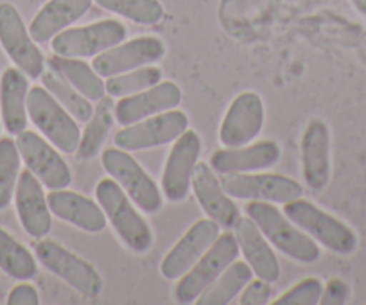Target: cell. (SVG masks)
I'll use <instances>...</instances> for the list:
<instances>
[{
    "mask_svg": "<svg viewBox=\"0 0 366 305\" xmlns=\"http://www.w3.org/2000/svg\"><path fill=\"white\" fill-rule=\"evenodd\" d=\"M96 199L104 210L108 224L115 230L121 243L133 254H146L154 243L153 230L144 219L139 206L114 178H103L96 185Z\"/></svg>",
    "mask_w": 366,
    "mask_h": 305,
    "instance_id": "obj_1",
    "label": "cell"
},
{
    "mask_svg": "<svg viewBox=\"0 0 366 305\" xmlns=\"http://www.w3.org/2000/svg\"><path fill=\"white\" fill-rule=\"evenodd\" d=\"M246 216L255 221L271 246L302 264H315L322 255L320 244L297 226L286 214L269 201H249Z\"/></svg>",
    "mask_w": 366,
    "mask_h": 305,
    "instance_id": "obj_2",
    "label": "cell"
},
{
    "mask_svg": "<svg viewBox=\"0 0 366 305\" xmlns=\"http://www.w3.org/2000/svg\"><path fill=\"white\" fill-rule=\"evenodd\" d=\"M284 214L309 237L332 254L350 257L357 251L359 237L354 228L316 203L298 198L284 205Z\"/></svg>",
    "mask_w": 366,
    "mask_h": 305,
    "instance_id": "obj_3",
    "label": "cell"
},
{
    "mask_svg": "<svg viewBox=\"0 0 366 305\" xmlns=\"http://www.w3.org/2000/svg\"><path fill=\"white\" fill-rule=\"evenodd\" d=\"M101 164L108 176L114 178L144 214H157L164 206V194L157 181L137 162L129 151L107 147L101 151Z\"/></svg>",
    "mask_w": 366,
    "mask_h": 305,
    "instance_id": "obj_4",
    "label": "cell"
},
{
    "mask_svg": "<svg viewBox=\"0 0 366 305\" xmlns=\"http://www.w3.org/2000/svg\"><path fill=\"white\" fill-rule=\"evenodd\" d=\"M34 255L47 271L69 284L81 296L97 298L103 293L104 280L96 266L56 241L40 239L34 246Z\"/></svg>",
    "mask_w": 366,
    "mask_h": 305,
    "instance_id": "obj_5",
    "label": "cell"
},
{
    "mask_svg": "<svg viewBox=\"0 0 366 305\" xmlns=\"http://www.w3.org/2000/svg\"><path fill=\"white\" fill-rule=\"evenodd\" d=\"M27 115L38 131L61 153H76L81 140L79 122L54 99L45 86H33L27 94Z\"/></svg>",
    "mask_w": 366,
    "mask_h": 305,
    "instance_id": "obj_6",
    "label": "cell"
},
{
    "mask_svg": "<svg viewBox=\"0 0 366 305\" xmlns=\"http://www.w3.org/2000/svg\"><path fill=\"white\" fill-rule=\"evenodd\" d=\"M239 257L237 239L232 232L219 234L212 246L196 261V264L174 286V300L178 304H196L199 294Z\"/></svg>",
    "mask_w": 366,
    "mask_h": 305,
    "instance_id": "obj_7",
    "label": "cell"
},
{
    "mask_svg": "<svg viewBox=\"0 0 366 305\" xmlns=\"http://www.w3.org/2000/svg\"><path fill=\"white\" fill-rule=\"evenodd\" d=\"M0 47L27 78H41L47 59L31 36L29 27L24 22L20 11L11 2H0Z\"/></svg>",
    "mask_w": 366,
    "mask_h": 305,
    "instance_id": "obj_8",
    "label": "cell"
},
{
    "mask_svg": "<svg viewBox=\"0 0 366 305\" xmlns=\"http://www.w3.org/2000/svg\"><path fill=\"white\" fill-rule=\"evenodd\" d=\"M128 36V29L119 20L107 19L83 27H69L51 40L54 54L66 58H96L115 47Z\"/></svg>",
    "mask_w": 366,
    "mask_h": 305,
    "instance_id": "obj_9",
    "label": "cell"
},
{
    "mask_svg": "<svg viewBox=\"0 0 366 305\" xmlns=\"http://www.w3.org/2000/svg\"><path fill=\"white\" fill-rule=\"evenodd\" d=\"M16 147L26 169H29L49 191L66 189L72 184V171L61 156V151L44 135L24 129L16 135Z\"/></svg>",
    "mask_w": 366,
    "mask_h": 305,
    "instance_id": "obj_10",
    "label": "cell"
},
{
    "mask_svg": "<svg viewBox=\"0 0 366 305\" xmlns=\"http://www.w3.org/2000/svg\"><path fill=\"white\" fill-rule=\"evenodd\" d=\"M189 129V117L185 111L169 110L153 117L142 119L135 124L122 126L114 136V144L121 149L135 153V151L153 149L172 144L183 131Z\"/></svg>",
    "mask_w": 366,
    "mask_h": 305,
    "instance_id": "obj_11",
    "label": "cell"
},
{
    "mask_svg": "<svg viewBox=\"0 0 366 305\" xmlns=\"http://www.w3.org/2000/svg\"><path fill=\"white\" fill-rule=\"evenodd\" d=\"M223 189L230 198L246 201L286 203L304 196V187L297 180L277 173H234L223 174Z\"/></svg>",
    "mask_w": 366,
    "mask_h": 305,
    "instance_id": "obj_12",
    "label": "cell"
},
{
    "mask_svg": "<svg viewBox=\"0 0 366 305\" xmlns=\"http://www.w3.org/2000/svg\"><path fill=\"white\" fill-rule=\"evenodd\" d=\"M202 147V136L194 129L183 131L172 142L162 173V194L171 203H179L189 196Z\"/></svg>",
    "mask_w": 366,
    "mask_h": 305,
    "instance_id": "obj_13",
    "label": "cell"
},
{
    "mask_svg": "<svg viewBox=\"0 0 366 305\" xmlns=\"http://www.w3.org/2000/svg\"><path fill=\"white\" fill-rule=\"evenodd\" d=\"M165 52L167 47L158 36H137L97 54L92 59V66L101 78L107 79L140 66L154 65L164 58Z\"/></svg>",
    "mask_w": 366,
    "mask_h": 305,
    "instance_id": "obj_14",
    "label": "cell"
},
{
    "mask_svg": "<svg viewBox=\"0 0 366 305\" xmlns=\"http://www.w3.org/2000/svg\"><path fill=\"white\" fill-rule=\"evenodd\" d=\"M266 121L262 97L257 92H241L232 99L219 126V142L223 147H239L255 142Z\"/></svg>",
    "mask_w": 366,
    "mask_h": 305,
    "instance_id": "obj_15",
    "label": "cell"
},
{
    "mask_svg": "<svg viewBox=\"0 0 366 305\" xmlns=\"http://www.w3.org/2000/svg\"><path fill=\"white\" fill-rule=\"evenodd\" d=\"M221 226L210 217L198 219L187 228L174 246L165 254L160 262V273L165 280H178L219 237Z\"/></svg>",
    "mask_w": 366,
    "mask_h": 305,
    "instance_id": "obj_16",
    "label": "cell"
},
{
    "mask_svg": "<svg viewBox=\"0 0 366 305\" xmlns=\"http://www.w3.org/2000/svg\"><path fill=\"white\" fill-rule=\"evenodd\" d=\"M302 176L309 191L322 192L332 173L330 160V128L322 119H312L304 129L300 142Z\"/></svg>",
    "mask_w": 366,
    "mask_h": 305,
    "instance_id": "obj_17",
    "label": "cell"
},
{
    "mask_svg": "<svg viewBox=\"0 0 366 305\" xmlns=\"http://www.w3.org/2000/svg\"><path fill=\"white\" fill-rule=\"evenodd\" d=\"M16 216L26 234L33 239H44L52 228V212L41 181L29 169L22 171L15 191Z\"/></svg>",
    "mask_w": 366,
    "mask_h": 305,
    "instance_id": "obj_18",
    "label": "cell"
},
{
    "mask_svg": "<svg viewBox=\"0 0 366 305\" xmlns=\"http://www.w3.org/2000/svg\"><path fill=\"white\" fill-rule=\"evenodd\" d=\"M182 103V89L174 81H160L133 96L117 99L114 115L117 124L129 126L162 111L174 110Z\"/></svg>",
    "mask_w": 366,
    "mask_h": 305,
    "instance_id": "obj_19",
    "label": "cell"
},
{
    "mask_svg": "<svg viewBox=\"0 0 366 305\" xmlns=\"http://www.w3.org/2000/svg\"><path fill=\"white\" fill-rule=\"evenodd\" d=\"M191 189L207 217L216 221L224 230L234 228L235 221L241 216V210L235 205L234 199L227 194L223 184L217 178V173L210 167V164L198 162L194 174H192Z\"/></svg>",
    "mask_w": 366,
    "mask_h": 305,
    "instance_id": "obj_20",
    "label": "cell"
},
{
    "mask_svg": "<svg viewBox=\"0 0 366 305\" xmlns=\"http://www.w3.org/2000/svg\"><path fill=\"white\" fill-rule=\"evenodd\" d=\"M280 146L274 140H259L239 147L217 149L210 159V167L217 174L259 173L269 169L280 160Z\"/></svg>",
    "mask_w": 366,
    "mask_h": 305,
    "instance_id": "obj_21",
    "label": "cell"
},
{
    "mask_svg": "<svg viewBox=\"0 0 366 305\" xmlns=\"http://www.w3.org/2000/svg\"><path fill=\"white\" fill-rule=\"evenodd\" d=\"M234 236L237 239L239 251L244 255V261L253 269L255 276L271 284L277 282L280 279V262L255 221L248 216H239L234 224Z\"/></svg>",
    "mask_w": 366,
    "mask_h": 305,
    "instance_id": "obj_22",
    "label": "cell"
},
{
    "mask_svg": "<svg viewBox=\"0 0 366 305\" xmlns=\"http://www.w3.org/2000/svg\"><path fill=\"white\" fill-rule=\"evenodd\" d=\"M47 201L51 212L58 219L79 228L83 232L101 234L108 226L104 210L101 209L97 199H92L76 191H69V187L51 191L47 194Z\"/></svg>",
    "mask_w": 366,
    "mask_h": 305,
    "instance_id": "obj_23",
    "label": "cell"
},
{
    "mask_svg": "<svg viewBox=\"0 0 366 305\" xmlns=\"http://www.w3.org/2000/svg\"><path fill=\"white\" fill-rule=\"evenodd\" d=\"M29 78L19 69L9 66L0 78V117L4 129L11 136H16L27 129V94H29Z\"/></svg>",
    "mask_w": 366,
    "mask_h": 305,
    "instance_id": "obj_24",
    "label": "cell"
},
{
    "mask_svg": "<svg viewBox=\"0 0 366 305\" xmlns=\"http://www.w3.org/2000/svg\"><path fill=\"white\" fill-rule=\"evenodd\" d=\"M92 4L94 0H49L31 20V36L36 44H47L56 34L83 19Z\"/></svg>",
    "mask_w": 366,
    "mask_h": 305,
    "instance_id": "obj_25",
    "label": "cell"
},
{
    "mask_svg": "<svg viewBox=\"0 0 366 305\" xmlns=\"http://www.w3.org/2000/svg\"><path fill=\"white\" fill-rule=\"evenodd\" d=\"M114 97L104 96L103 99L97 101L94 106V114L86 121L83 133H81L79 146H77L76 156L79 160H92L101 155L104 142H107L108 135L114 126L115 115H114Z\"/></svg>",
    "mask_w": 366,
    "mask_h": 305,
    "instance_id": "obj_26",
    "label": "cell"
},
{
    "mask_svg": "<svg viewBox=\"0 0 366 305\" xmlns=\"http://www.w3.org/2000/svg\"><path fill=\"white\" fill-rule=\"evenodd\" d=\"M49 65L54 66L56 70L65 76L66 81L83 94L86 99L90 101H99L107 96V89H104V81L96 69L83 61V58H66V56L52 54L47 59Z\"/></svg>",
    "mask_w": 366,
    "mask_h": 305,
    "instance_id": "obj_27",
    "label": "cell"
},
{
    "mask_svg": "<svg viewBox=\"0 0 366 305\" xmlns=\"http://www.w3.org/2000/svg\"><path fill=\"white\" fill-rule=\"evenodd\" d=\"M255 276L253 269L246 261H234L202 294L198 305H227L241 294L246 284Z\"/></svg>",
    "mask_w": 366,
    "mask_h": 305,
    "instance_id": "obj_28",
    "label": "cell"
},
{
    "mask_svg": "<svg viewBox=\"0 0 366 305\" xmlns=\"http://www.w3.org/2000/svg\"><path fill=\"white\" fill-rule=\"evenodd\" d=\"M41 83H44L45 89L54 96V99L76 119L77 122H86L88 119L94 114V104L90 99L83 96L81 92H77L72 85L65 79L59 70H56L54 66L49 65L45 66L44 74H41Z\"/></svg>",
    "mask_w": 366,
    "mask_h": 305,
    "instance_id": "obj_29",
    "label": "cell"
},
{
    "mask_svg": "<svg viewBox=\"0 0 366 305\" xmlns=\"http://www.w3.org/2000/svg\"><path fill=\"white\" fill-rule=\"evenodd\" d=\"M0 269L19 282L33 280L38 273L36 255L4 228H0Z\"/></svg>",
    "mask_w": 366,
    "mask_h": 305,
    "instance_id": "obj_30",
    "label": "cell"
},
{
    "mask_svg": "<svg viewBox=\"0 0 366 305\" xmlns=\"http://www.w3.org/2000/svg\"><path fill=\"white\" fill-rule=\"evenodd\" d=\"M22 156L16 147V140L0 139V212L8 209L15 199L16 184L20 176Z\"/></svg>",
    "mask_w": 366,
    "mask_h": 305,
    "instance_id": "obj_31",
    "label": "cell"
},
{
    "mask_svg": "<svg viewBox=\"0 0 366 305\" xmlns=\"http://www.w3.org/2000/svg\"><path fill=\"white\" fill-rule=\"evenodd\" d=\"M162 70L158 66L146 65L140 66V69L129 70V72L119 74V76H112L107 78L104 81V89L107 94L114 99H121V97L133 96V94H139L142 90L154 86L157 83L162 81Z\"/></svg>",
    "mask_w": 366,
    "mask_h": 305,
    "instance_id": "obj_32",
    "label": "cell"
},
{
    "mask_svg": "<svg viewBox=\"0 0 366 305\" xmlns=\"http://www.w3.org/2000/svg\"><path fill=\"white\" fill-rule=\"evenodd\" d=\"M99 8L140 26H154L164 19L160 0H94Z\"/></svg>",
    "mask_w": 366,
    "mask_h": 305,
    "instance_id": "obj_33",
    "label": "cell"
},
{
    "mask_svg": "<svg viewBox=\"0 0 366 305\" xmlns=\"http://www.w3.org/2000/svg\"><path fill=\"white\" fill-rule=\"evenodd\" d=\"M323 289H325V286H323L322 280L316 279V276H307V279L300 280L293 287H290L284 294H280L273 301V305H316L322 301Z\"/></svg>",
    "mask_w": 366,
    "mask_h": 305,
    "instance_id": "obj_34",
    "label": "cell"
},
{
    "mask_svg": "<svg viewBox=\"0 0 366 305\" xmlns=\"http://www.w3.org/2000/svg\"><path fill=\"white\" fill-rule=\"evenodd\" d=\"M273 294L271 282L262 279H252L241 291V305H266L269 304V296Z\"/></svg>",
    "mask_w": 366,
    "mask_h": 305,
    "instance_id": "obj_35",
    "label": "cell"
},
{
    "mask_svg": "<svg viewBox=\"0 0 366 305\" xmlns=\"http://www.w3.org/2000/svg\"><path fill=\"white\" fill-rule=\"evenodd\" d=\"M8 305H38L40 304V293L33 284H16L8 294Z\"/></svg>",
    "mask_w": 366,
    "mask_h": 305,
    "instance_id": "obj_36",
    "label": "cell"
},
{
    "mask_svg": "<svg viewBox=\"0 0 366 305\" xmlns=\"http://www.w3.org/2000/svg\"><path fill=\"white\" fill-rule=\"evenodd\" d=\"M348 286L343 282V280H330L327 284V287L323 289V296L320 304H345L348 298Z\"/></svg>",
    "mask_w": 366,
    "mask_h": 305,
    "instance_id": "obj_37",
    "label": "cell"
},
{
    "mask_svg": "<svg viewBox=\"0 0 366 305\" xmlns=\"http://www.w3.org/2000/svg\"><path fill=\"white\" fill-rule=\"evenodd\" d=\"M350 2L362 16H366V0H350Z\"/></svg>",
    "mask_w": 366,
    "mask_h": 305,
    "instance_id": "obj_38",
    "label": "cell"
},
{
    "mask_svg": "<svg viewBox=\"0 0 366 305\" xmlns=\"http://www.w3.org/2000/svg\"><path fill=\"white\" fill-rule=\"evenodd\" d=\"M0 133H2V124H0Z\"/></svg>",
    "mask_w": 366,
    "mask_h": 305,
    "instance_id": "obj_39",
    "label": "cell"
}]
</instances>
